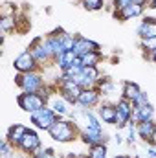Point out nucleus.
<instances>
[{"instance_id":"f704fd0d","label":"nucleus","mask_w":156,"mask_h":158,"mask_svg":"<svg viewBox=\"0 0 156 158\" xmlns=\"http://www.w3.org/2000/svg\"><path fill=\"white\" fill-rule=\"evenodd\" d=\"M149 7L151 9H156V0H149Z\"/></svg>"},{"instance_id":"6e6552de","label":"nucleus","mask_w":156,"mask_h":158,"mask_svg":"<svg viewBox=\"0 0 156 158\" xmlns=\"http://www.w3.org/2000/svg\"><path fill=\"white\" fill-rule=\"evenodd\" d=\"M40 147V138L39 134L35 132V131H31V129H28V132L24 134V138H22V142H20V145H18V151H22L24 155H33L35 151H39Z\"/></svg>"},{"instance_id":"5701e85b","label":"nucleus","mask_w":156,"mask_h":158,"mask_svg":"<svg viewBox=\"0 0 156 158\" xmlns=\"http://www.w3.org/2000/svg\"><path fill=\"white\" fill-rule=\"evenodd\" d=\"M81 6L88 11H99L105 7V0H81Z\"/></svg>"},{"instance_id":"c85d7f7f","label":"nucleus","mask_w":156,"mask_h":158,"mask_svg":"<svg viewBox=\"0 0 156 158\" xmlns=\"http://www.w3.org/2000/svg\"><path fill=\"white\" fill-rule=\"evenodd\" d=\"M132 105H134V107H143V105H149V94L142 90V92H140V96L132 101Z\"/></svg>"},{"instance_id":"ea45409f","label":"nucleus","mask_w":156,"mask_h":158,"mask_svg":"<svg viewBox=\"0 0 156 158\" xmlns=\"http://www.w3.org/2000/svg\"><path fill=\"white\" fill-rule=\"evenodd\" d=\"M136 158H138V156H136Z\"/></svg>"},{"instance_id":"aec40b11","label":"nucleus","mask_w":156,"mask_h":158,"mask_svg":"<svg viewBox=\"0 0 156 158\" xmlns=\"http://www.w3.org/2000/svg\"><path fill=\"white\" fill-rule=\"evenodd\" d=\"M140 86L136 85V83H132V81H125L123 83V94H121V98H125V99H129V101H134L138 96H140Z\"/></svg>"},{"instance_id":"c9c22d12","label":"nucleus","mask_w":156,"mask_h":158,"mask_svg":"<svg viewBox=\"0 0 156 158\" xmlns=\"http://www.w3.org/2000/svg\"><path fill=\"white\" fill-rule=\"evenodd\" d=\"M77 158H90V155H88V153H79Z\"/></svg>"},{"instance_id":"4468645a","label":"nucleus","mask_w":156,"mask_h":158,"mask_svg":"<svg viewBox=\"0 0 156 158\" xmlns=\"http://www.w3.org/2000/svg\"><path fill=\"white\" fill-rule=\"evenodd\" d=\"M156 119L154 116V107L149 103V105H143V107H134L132 110V123H142V121H151Z\"/></svg>"},{"instance_id":"b1692460","label":"nucleus","mask_w":156,"mask_h":158,"mask_svg":"<svg viewBox=\"0 0 156 158\" xmlns=\"http://www.w3.org/2000/svg\"><path fill=\"white\" fill-rule=\"evenodd\" d=\"M88 155H90V158H107V143L92 145L88 149Z\"/></svg>"},{"instance_id":"9d476101","label":"nucleus","mask_w":156,"mask_h":158,"mask_svg":"<svg viewBox=\"0 0 156 158\" xmlns=\"http://www.w3.org/2000/svg\"><path fill=\"white\" fill-rule=\"evenodd\" d=\"M154 119L151 121H142V123H136V132H138V138L143 140L147 145H156L154 143Z\"/></svg>"},{"instance_id":"f8f14e48","label":"nucleus","mask_w":156,"mask_h":158,"mask_svg":"<svg viewBox=\"0 0 156 158\" xmlns=\"http://www.w3.org/2000/svg\"><path fill=\"white\" fill-rule=\"evenodd\" d=\"M81 140L83 143H86L88 147L92 145H101V143H107V134L103 131H96V129H84L81 131Z\"/></svg>"},{"instance_id":"2f4dec72","label":"nucleus","mask_w":156,"mask_h":158,"mask_svg":"<svg viewBox=\"0 0 156 158\" xmlns=\"http://www.w3.org/2000/svg\"><path fill=\"white\" fill-rule=\"evenodd\" d=\"M59 158H77V155H74V153H66V155H63V156Z\"/></svg>"},{"instance_id":"7c9ffc66","label":"nucleus","mask_w":156,"mask_h":158,"mask_svg":"<svg viewBox=\"0 0 156 158\" xmlns=\"http://www.w3.org/2000/svg\"><path fill=\"white\" fill-rule=\"evenodd\" d=\"M130 4V0H112V11L117 13V11H121L123 7H127Z\"/></svg>"},{"instance_id":"f257e3e1","label":"nucleus","mask_w":156,"mask_h":158,"mask_svg":"<svg viewBox=\"0 0 156 158\" xmlns=\"http://www.w3.org/2000/svg\"><path fill=\"white\" fill-rule=\"evenodd\" d=\"M48 134L59 143H68V142H74L76 138H81V129L76 125L74 119L59 118L48 129Z\"/></svg>"},{"instance_id":"a211bd4d","label":"nucleus","mask_w":156,"mask_h":158,"mask_svg":"<svg viewBox=\"0 0 156 158\" xmlns=\"http://www.w3.org/2000/svg\"><path fill=\"white\" fill-rule=\"evenodd\" d=\"M99 119L103 123H109V125H116V105H110V103H103L99 107Z\"/></svg>"},{"instance_id":"58836bf2","label":"nucleus","mask_w":156,"mask_h":158,"mask_svg":"<svg viewBox=\"0 0 156 158\" xmlns=\"http://www.w3.org/2000/svg\"><path fill=\"white\" fill-rule=\"evenodd\" d=\"M154 125H156V119H154ZM154 143H156V127H154Z\"/></svg>"},{"instance_id":"2eb2a0df","label":"nucleus","mask_w":156,"mask_h":158,"mask_svg":"<svg viewBox=\"0 0 156 158\" xmlns=\"http://www.w3.org/2000/svg\"><path fill=\"white\" fill-rule=\"evenodd\" d=\"M74 52L77 53V57H83V55H86L90 52H99V44L94 42V40H90V39H86V37H77L76 39Z\"/></svg>"},{"instance_id":"0eeeda50","label":"nucleus","mask_w":156,"mask_h":158,"mask_svg":"<svg viewBox=\"0 0 156 158\" xmlns=\"http://www.w3.org/2000/svg\"><path fill=\"white\" fill-rule=\"evenodd\" d=\"M132 110H134L132 101H129L125 98L117 99V103H116V127L117 129H123L132 119Z\"/></svg>"},{"instance_id":"20e7f679","label":"nucleus","mask_w":156,"mask_h":158,"mask_svg":"<svg viewBox=\"0 0 156 158\" xmlns=\"http://www.w3.org/2000/svg\"><path fill=\"white\" fill-rule=\"evenodd\" d=\"M17 103L24 112L33 114L35 110H39V109L48 105V99L44 96L37 94V92H22V94L17 96Z\"/></svg>"},{"instance_id":"1a4fd4ad","label":"nucleus","mask_w":156,"mask_h":158,"mask_svg":"<svg viewBox=\"0 0 156 158\" xmlns=\"http://www.w3.org/2000/svg\"><path fill=\"white\" fill-rule=\"evenodd\" d=\"M48 107L53 109V112H55L59 118H64V116L70 114V103H68L66 99H63L59 92H55V94L50 96V99H48Z\"/></svg>"},{"instance_id":"f03ea898","label":"nucleus","mask_w":156,"mask_h":158,"mask_svg":"<svg viewBox=\"0 0 156 158\" xmlns=\"http://www.w3.org/2000/svg\"><path fill=\"white\" fill-rule=\"evenodd\" d=\"M15 85L20 86L22 92H37L39 94L48 83L44 81V76L40 74V70H37V72H28V74L18 72L15 76Z\"/></svg>"},{"instance_id":"7ed1b4c3","label":"nucleus","mask_w":156,"mask_h":158,"mask_svg":"<svg viewBox=\"0 0 156 158\" xmlns=\"http://www.w3.org/2000/svg\"><path fill=\"white\" fill-rule=\"evenodd\" d=\"M30 52L33 53V57H35V61L39 63V66H46V64H50V63L55 64V55H53V52L50 50V46H48V42H46L44 37L33 39V42L30 44Z\"/></svg>"},{"instance_id":"a878e982","label":"nucleus","mask_w":156,"mask_h":158,"mask_svg":"<svg viewBox=\"0 0 156 158\" xmlns=\"http://www.w3.org/2000/svg\"><path fill=\"white\" fill-rule=\"evenodd\" d=\"M76 39H77V37H74V35H70V33H66V31L63 33V46H64L66 52L76 48Z\"/></svg>"},{"instance_id":"412c9836","label":"nucleus","mask_w":156,"mask_h":158,"mask_svg":"<svg viewBox=\"0 0 156 158\" xmlns=\"http://www.w3.org/2000/svg\"><path fill=\"white\" fill-rule=\"evenodd\" d=\"M101 59H103V53L99 50V52H90V53L83 55L81 57V63H83V66H97L101 63Z\"/></svg>"},{"instance_id":"cd10ccee","label":"nucleus","mask_w":156,"mask_h":158,"mask_svg":"<svg viewBox=\"0 0 156 158\" xmlns=\"http://www.w3.org/2000/svg\"><path fill=\"white\" fill-rule=\"evenodd\" d=\"M142 50H145L147 53H151V52H154L156 50V37H151V39H142Z\"/></svg>"},{"instance_id":"bb28decb","label":"nucleus","mask_w":156,"mask_h":158,"mask_svg":"<svg viewBox=\"0 0 156 158\" xmlns=\"http://www.w3.org/2000/svg\"><path fill=\"white\" fill-rule=\"evenodd\" d=\"M31 158H59V156L55 155L53 149H42V147H40L39 151H35V153L31 155Z\"/></svg>"},{"instance_id":"dca6fc26","label":"nucleus","mask_w":156,"mask_h":158,"mask_svg":"<svg viewBox=\"0 0 156 158\" xmlns=\"http://www.w3.org/2000/svg\"><path fill=\"white\" fill-rule=\"evenodd\" d=\"M143 11H145V6H142V4H129L127 7H123L121 11H117L114 13L119 20H130V19H136V17H140V15H143Z\"/></svg>"},{"instance_id":"393cba45","label":"nucleus","mask_w":156,"mask_h":158,"mask_svg":"<svg viewBox=\"0 0 156 158\" xmlns=\"http://www.w3.org/2000/svg\"><path fill=\"white\" fill-rule=\"evenodd\" d=\"M13 153H15V147H13L7 140H4L2 145H0V156L2 158H11L13 156Z\"/></svg>"},{"instance_id":"e433bc0d","label":"nucleus","mask_w":156,"mask_h":158,"mask_svg":"<svg viewBox=\"0 0 156 158\" xmlns=\"http://www.w3.org/2000/svg\"><path fill=\"white\" fill-rule=\"evenodd\" d=\"M11 158H26V156H22V155H18V153H13V156Z\"/></svg>"},{"instance_id":"6ab92c4d","label":"nucleus","mask_w":156,"mask_h":158,"mask_svg":"<svg viewBox=\"0 0 156 158\" xmlns=\"http://www.w3.org/2000/svg\"><path fill=\"white\" fill-rule=\"evenodd\" d=\"M76 59H77V53H76L74 50H68V52H64L63 55H59V57L55 59V66H57L61 72H64L66 68H70V66L76 63Z\"/></svg>"},{"instance_id":"423d86ee","label":"nucleus","mask_w":156,"mask_h":158,"mask_svg":"<svg viewBox=\"0 0 156 158\" xmlns=\"http://www.w3.org/2000/svg\"><path fill=\"white\" fill-rule=\"evenodd\" d=\"M13 66H15V70H17V72H20V74L37 72V70L40 68L39 63L35 61V57H33V53H31L30 50H24L20 55H17V57H15V61H13Z\"/></svg>"},{"instance_id":"f3484780","label":"nucleus","mask_w":156,"mask_h":158,"mask_svg":"<svg viewBox=\"0 0 156 158\" xmlns=\"http://www.w3.org/2000/svg\"><path fill=\"white\" fill-rule=\"evenodd\" d=\"M138 35L140 39H151V37H156V19H151V17H145L138 28Z\"/></svg>"},{"instance_id":"4c0bfd02","label":"nucleus","mask_w":156,"mask_h":158,"mask_svg":"<svg viewBox=\"0 0 156 158\" xmlns=\"http://www.w3.org/2000/svg\"><path fill=\"white\" fill-rule=\"evenodd\" d=\"M114 158H129V156H125V155H117V156H114Z\"/></svg>"},{"instance_id":"473e14b6","label":"nucleus","mask_w":156,"mask_h":158,"mask_svg":"<svg viewBox=\"0 0 156 158\" xmlns=\"http://www.w3.org/2000/svg\"><path fill=\"white\" fill-rule=\"evenodd\" d=\"M130 2H132V4H142V6H145L149 0H130Z\"/></svg>"},{"instance_id":"39448f33","label":"nucleus","mask_w":156,"mask_h":158,"mask_svg":"<svg viewBox=\"0 0 156 158\" xmlns=\"http://www.w3.org/2000/svg\"><path fill=\"white\" fill-rule=\"evenodd\" d=\"M30 119H31V123H33L37 129H40V131H48V129L59 119V116L53 112V109H50V107L46 105V107H42V109H39V110H35L33 114H30Z\"/></svg>"},{"instance_id":"ddd939ff","label":"nucleus","mask_w":156,"mask_h":158,"mask_svg":"<svg viewBox=\"0 0 156 158\" xmlns=\"http://www.w3.org/2000/svg\"><path fill=\"white\" fill-rule=\"evenodd\" d=\"M26 132H28V127H24L22 123H15V125H11V127L7 129L6 140H7L15 149H18V145H20V142H22V138H24Z\"/></svg>"},{"instance_id":"c756f323","label":"nucleus","mask_w":156,"mask_h":158,"mask_svg":"<svg viewBox=\"0 0 156 158\" xmlns=\"http://www.w3.org/2000/svg\"><path fill=\"white\" fill-rule=\"evenodd\" d=\"M0 15H2V17H15V15H17V9H15L13 4L6 2V4L2 6V13H0Z\"/></svg>"},{"instance_id":"4be33fe9","label":"nucleus","mask_w":156,"mask_h":158,"mask_svg":"<svg viewBox=\"0 0 156 158\" xmlns=\"http://www.w3.org/2000/svg\"><path fill=\"white\" fill-rule=\"evenodd\" d=\"M0 30H2L4 35L15 31V30H17V15H15V17H2V20H0Z\"/></svg>"},{"instance_id":"72a5a7b5","label":"nucleus","mask_w":156,"mask_h":158,"mask_svg":"<svg viewBox=\"0 0 156 158\" xmlns=\"http://www.w3.org/2000/svg\"><path fill=\"white\" fill-rule=\"evenodd\" d=\"M149 59H151V61H154V63H156V50H154V52H151V53H149Z\"/></svg>"},{"instance_id":"9b49d317","label":"nucleus","mask_w":156,"mask_h":158,"mask_svg":"<svg viewBox=\"0 0 156 158\" xmlns=\"http://www.w3.org/2000/svg\"><path fill=\"white\" fill-rule=\"evenodd\" d=\"M99 98H101V92L97 88H84L81 94H79L77 105L83 109H92L99 103Z\"/></svg>"}]
</instances>
